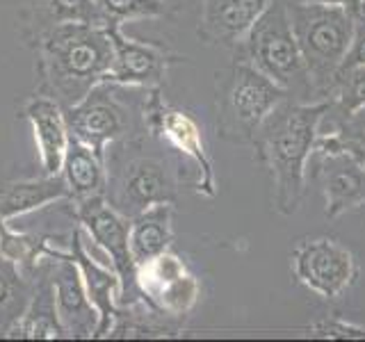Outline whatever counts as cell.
I'll return each mask as SVG.
<instances>
[{"mask_svg":"<svg viewBox=\"0 0 365 342\" xmlns=\"http://www.w3.org/2000/svg\"><path fill=\"white\" fill-rule=\"evenodd\" d=\"M327 108L329 100L285 98L267 114L251 140L256 162L267 178V203L281 217L297 214L304 201L308 160Z\"/></svg>","mask_w":365,"mask_h":342,"instance_id":"obj_1","label":"cell"},{"mask_svg":"<svg viewBox=\"0 0 365 342\" xmlns=\"http://www.w3.org/2000/svg\"><path fill=\"white\" fill-rule=\"evenodd\" d=\"M41 94L66 110L106 80L112 64L110 30L98 23H53L37 32Z\"/></svg>","mask_w":365,"mask_h":342,"instance_id":"obj_2","label":"cell"},{"mask_svg":"<svg viewBox=\"0 0 365 342\" xmlns=\"http://www.w3.org/2000/svg\"><path fill=\"white\" fill-rule=\"evenodd\" d=\"M288 16L299 43L306 73L313 87V100H327L329 89L340 73L356 30L354 11L322 3H288Z\"/></svg>","mask_w":365,"mask_h":342,"instance_id":"obj_3","label":"cell"},{"mask_svg":"<svg viewBox=\"0 0 365 342\" xmlns=\"http://www.w3.org/2000/svg\"><path fill=\"white\" fill-rule=\"evenodd\" d=\"M117 153L106 160V201L130 219L155 203H174L178 194V165L144 151L140 140L114 142Z\"/></svg>","mask_w":365,"mask_h":342,"instance_id":"obj_4","label":"cell"},{"mask_svg":"<svg viewBox=\"0 0 365 342\" xmlns=\"http://www.w3.org/2000/svg\"><path fill=\"white\" fill-rule=\"evenodd\" d=\"M290 98L254 64L233 57L224 71L215 76V125L217 135L231 144H249L260 123L281 100Z\"/></svg>","mask_w":365,"mask_h":342,"instance_id":"obj_5","label":"cell"},{"mask_svg":"<svg viewBox=\"0 0 365 342\" xmlns=\"http://www.w3.org/2000/svg\"><path fill=\"white\" fill-rule=\"evenodd\" d=\"M233 57L247 60L288 91L292 100H313V87L290 26L285 0H269L249 34L233 48Z\"/></svg>","mask_w":365,"mask_h":342,"instance_id":"obj_6","label":"cell"},{"mask_svg":"<svg viewBox=\"0 0 365 342\" xmlns=\"http://www.w3.org/2000/svg\"><path fill=\"white\" fill-rule=\"evenodd\" d=\"M306 176L322 192L327 219H338L365 205V160L334 135H317Z\"/></svg>","mask_w":365,"mask_h":342,"instance_id":"obj_7","label":"cell"},{"mask_svg":"<svg viewBox=\"0 0 365 342\" xmlns=\"http://www.w3.org/2000/svg\"><path fill=\"white\" fill-rule=\"evenodd\" d=\"M76 217L83 224V228L94 239V244L106 251V256L112 260V269L119 274L121 288L117 304L119 308H133L146 304L137 285V262L130 251V219H125L121 212H117L106 201L103 194L89 197L83 201H76Z\"/></svg>","mask_w":365,"mask_h":342,"instance_id":"obj_8","label":"cell"},{"mask_svg":"<svg viewBox=\"0 0 365 342\" xmlns=\"http://www.w3.org/2000/svg\"><path fill=\"white\" fill-rule=\"evenodd\" d=\"M144 130L158 142H165L171 151L185 155L197 169V187L199 194L212 199L217 194L215 167L205 148L203 135L197 119L187 110L169 105L160 96V89H148V98H144Z\"/></svg>","mask_w":365,"mask_h":342,"instance_id":"obj_9","label":"cell"},{"mask_svg":"<svg viewBox=\"0 0 365 342\" xmlns=\"http://www.w3.org/2000/svg\"><path fill=\"white\" fill-rule=\"evenodd\" d=\"M117 89L119 85L114 83H101L83 100L64 110L71 140L87 144L103 160L114 142L128 137L135 123V114L117 96Z\"/></svg>","mask_w":365,"mask_h":342,"instance_id":"obj_10","label":"cell"},{"mask_svg":"<svg viewBox=\"0 0 365 342\" xmlns=\"http://www.w3.org/2000/svg\"><path fill=\"white\" fill-rule=\"evenodd\" d=\"M290 260L297 283L327 301L345 294L359 279L356 256L338 239L327 235L299 239Z\"/></svg>","mask_w":365,"mask_h":342,"instance_id":"obj_11","label":"cell"},{"mask_svg":"<svg viewBox=\"0 0 365 342\" xmlns=\"http://www.w3.org/2000/svg\"><path fill=\"white\" fill-rule=\"evenodd\" d=\"M137 285L144 301L171 319L190 315L201 292L194 274L169 249L137 265Z\"/></svg>","mask_w":365,"mask_h":342,"instance_id":"obj_12","label":"cell"},{"mask_svg":"<svg viewBox=\"0 0 365 342\" xmlns=\"http://www.w3.org/2000/svg\"><path fill=\"white\" fill-rule=\"evenodd\" d=\"M112 39V64L103 83L119 87L160 89L165 85L169 66L178 62L176 55L158 43L128 39L121 28H108Z\"/></svg>","mask_w":365,"mask_h":342,"instance_id":"obj_13","label":"cell"},{"mask_svg":"<svg viewBox=\"0 0 365 342\" xmlns=\"http://www.w3.org/2000/svg\"><path fill=\"white\" fill-rule=\"evenodd\" d=\"M48 258L55 311L62 333L68 338H94L98 328V311L87 296L78 262L71 254H64L60 249H55Z\"/></svg>","mask_w":365,"mask_h":342,"instance_id":"obj_14","label":"cell"},{"mask_svg":"<svg viewBox=\"0 0 365 342\" xmlns=\"http://www.w3.org/2000/svg\"><path fill=\"white\" fill-rule=\"evenodd\" d=\"M269 0H201L199 37L205 43L240 46Z\"/></svg>","mask_w":365,"mask_h":342,"instance_id":"obj_15","label":"cell"},{"mask_svg":"<svg viewBox=\"0 0 365 342\" xmlns=\"http://www.w3.org/2000/svg\"><path fill=\"white\" fill-rule=\"evenodd\" d=\"M23 117L32 125L34 142H37V151H39L41 174L43 176L60 174L64 153L68 148V142H71L64 108L55 98L39 94L26 103Z\"/></svg>","mask_w":365,"mask_h":342,"instance_id":"obj_16","label":"cell"},{"mask_svg":"<svg viewBox=\"0 0 365 342\" xmlns=\"http://www.w3.org/2000/svg\"><path fill=\"white\" fill-rule=\"evenodd\" d=\"M71 256L78 262L80 274H83V283L89 301L94 304V308L98 311V328L94 338H110L112 326L117 322L119 315V274L114 269L103 267L98 260H94V256L89 254L85 242H83V231L76 228L71 235Z\"/></svg>","mask_w":365,"mask_h":342,"instance_id":"obj_17","label":"cell"},{"mask_svg":"<svg viewBox=\"0 0 365 342\" xmlns=\"http://www.w3.org/2000/svg\"><path fill=\"white\" fill-rule=\"evenodd\" d=\"M62 199H71V192H68L62 174L5 182V185H0V219L9 222L14 217L28 214Z\"/></svg>","mask_w":365,"mask_h":342,"instance_id":"obj_18","label":"cell"},{"mask_svg":"<svg viewBox=\"0 0 365 342\" xmlns=\"http://www.w3.org/2000/svg\"><path fill=\"white\" fill-rule=\"evenodd\" d=\"M174 203H155L130 217V251L137 265L160 256L174 239Z\"/></svg>","mask_w":365,"mask_h":342,"instance_id":"obj_19","label":"cell"},{"mask_svg":"<svg viewBox=\"0 0 365 342\" xmlns=\"http://www.w3.org/2000/svg\"><path fill=\"white\" fill-rule=\"evenodd\" d=\"M60 174L71 192V201H83L98 194L106 197V160L98 157L87 144L78 140L68 142Z\"/></svg>","mask_w":365,"mask_h":342,"instance_id":"obj_20","label":"cell"},{"mask_svg":"<svg viewBox=\"0 0 365 342\" xmlns=\"http://www.w3.org/2000/svg\"><path fill=\"white\" fill-rule=\"evenodd\" d=\"M98 26L121 28L135 19H158L174 11L167 0H91Z\"/></svg>","mask_w":365,"mask_h":342,"instance_id":"obj_21","label":"cell"},{"mask_svg":"<svg viewBox=\"0 0 365 342\" xmlns=\"http://www.w3.org/2000/svg\"><path fill=\"white\" fill-rule=\"evenodd\" d=\"M327 100V119H342L347 114L365 108V66L340 68V73L329 89Z\"/></svg>","mask_w":365,"mask_h":342,"instance_id":"obj_22","label":"cell"},{"mask_svg":"<svg viewBox=\"0 0 365 342\" xmlns=\"http://www.w3.org/2000/svg\"><path fill=\"white\" fill-rule=\"evenodd\" d=\"M51 239L53 237H46V235L16 233L9 228L7 219H0V256L16 262L19 267L23 265L34 267L39 260L48 258L55 251L51 247Z\"/></svg>","mask_w":365,"mask_h":342,"instance_id":"obj_23","label":"cell"},{"mask_svg":"<svg viewBox=\"0 0 365 342\" xmlns=\"http://www.w3.org/2000/svg\"><path fill=\"white\" fill-rule=\"evenodd\" d=\"M30 296L28 283L21 276V267L0 256V333L26 311Z\"/></svg>","mask_w":365,"mask_h":342,"instance_id":"obj_24","label":"cell"},{"mask_svg":"<svg viewBox=\"0 0 365 342\" xmlns=\"http://www.w3.org/2000/svg\"><path fill=\"white\" fill-rule=\"evenodd\" d=\"M319 135H334L342 146L365 160V108L351 112L342 119L322 117Z\"/></svg>","mask_w":365,"mask_h":342,"instance_id":"obj_25","label":"cell"},{"mask_svg":"<svg viewBox=\"0 0 365 342\" xmlns=\"http://www.w3.org/2000/svg\"><path fill=\"white\" fill-rule=\"evenodd\" d=\"M37 9L46 16L48 26L68 21L96 23L91 0H37Z\"/></svg>","mask_w":365,"mask_h":342,"instance_id":"obj_26","label":"cell"},{"mask_svg":"<svg viewBox=\"0 0 365 342\" xmlns=\"http://www.w3.org/2000/svg\"><path fill=\"white\" fill-rule=\"evenodd\" d=\"M308 331L315 338H331V340H365V326L345 322L340 317L317 319L315 324L308 326Z\"/></svg>","mask_w":365,"mask_h":342,"instance_id":"obj_27","label":"cell"},{"mask_svg":"<svg viewBox=\"0 0 365 342\" xmlns=\"http://www.w3.org/2000/svg\"><path fill=\"white\" fill-rule=\"evenodd\" d=\"M345 66H365V19L359 14L356 16V30H354V39L347 51L345 62H342V68Z\"/></svg>","mask_w":365,"mask_h":342,"instance_id":"obj_28","label":"cell"},{"mask_svg":"<svg viewBox=\"0 0 365 342\" xmlns=\"http://www.w3.org/2000/svg\"><path fill=\"white\" fill-rule=\"evenodd\" d=\"M288 3H322V5H338V7H345L354 14H361V0H288Z\"/></svg>","mask_w":365,"mask_h":342,"instance_id":"obj_29","label":"cell"}]
</instances>
